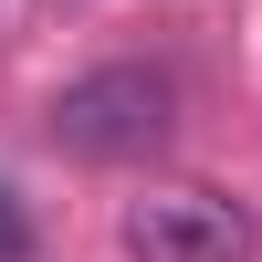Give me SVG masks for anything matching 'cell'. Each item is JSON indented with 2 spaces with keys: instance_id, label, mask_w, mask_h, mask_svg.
<instances>
[{
  "instance_id": "1",
  "label": "cell",
  "mask_w": 262,
  "mask_h": 262,
  "mask_svg": "<svg viewBox=\"0 0 262 262\" xmlns=\"http://www.w3.org/2000/svg\"><path fill=\"white\" fill-rule=\"evenodd\" d=\"M168 126H179V95H168L158 63H95L53 95V147L84 168H126V158H158Z\"/></svg>"
},
{
  "instance_id": "2",
  "label": "cell",
  "mask_w": 262,
  "mask_h": 262,
  "mask_svg": "<svg viewBox=\"0 0 262 262\" xmlns=\"http://www.w3.org/2000/svg\"><path fill=\"white\" fill-rule=\"evenodd\" d=\"M116 242H126V262H252L262 221L221 189H147V200H126Z\"/></svg>"
},
{
  "instance_id": "3",
  "label": "cell",
  "mask_w": 262,
  "mask_h": 262,
  "mask_svg": "<svg viewBox=\"0 0 262 262\" xmlns=\"http://www.w3.org/2000/svg\"><path fill=\"white\" fill-rule=\"evenodd\" d=\"M0 262H32V210L0 189Z\"/></svg>"
}]
</instances>
